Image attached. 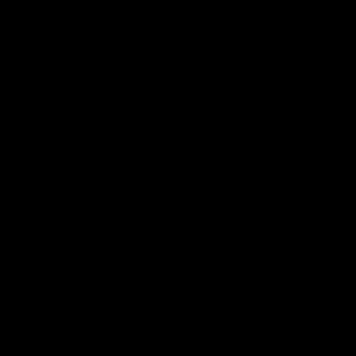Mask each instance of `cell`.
Here are the masks:
<instances>
[]
</instances>
